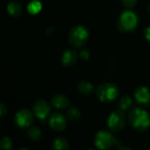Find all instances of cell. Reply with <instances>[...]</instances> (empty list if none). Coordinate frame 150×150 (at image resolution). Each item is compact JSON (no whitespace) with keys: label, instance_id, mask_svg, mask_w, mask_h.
Listing matches in <instances>:
<instances>
[{"label":"cell","instance_id":"obj_22","mask_svg":"<svg viewBox=\"0 0 150 150\" xmlns=\"http://www.w3.org/2000/svg\"><path fill=\"white\" fill-rule=\"evenodd\" d=\"M79 56L83 59V60H88L89 57H90V52L88 49H83L81 52H80V54Z\"/></svg>","mask_w":150,"mask_h":150},{"label":"cell","instance_id":"obj_10","mask_svg":"<svg viewBox=\"0 0 150 150\" xmlns=\"http://www.w3.org/2000/svg\"><path fill=\"white\" fill-rule=\"evenodd\" d=\"M49 126L55 132H62L67 126L66 118L59 112L53 113L49 118Z\"/></svg>","mask_w":150,"mask_h":150},{"label":"cell","instance_id":"obj_12","mask_svg":"<svg viewBox=\"0 0 150 150\" xmlns=\"http://www.w3.org/2000/svg\"><path fill=\"white\" fill-rule=\"evenodd\" d=\"M62 63L66 67H70L77 61V54L74 49H67L62 54Z\"/></svg>","mask_w":150,"mask_h":150},{"label":"cell","instance_id":"obj_19","mask_svg":"<svg viewBox=\"0 0 150 150\" xmlns=\"http://www.w3.org/2000/svg\"><path fill=\"white\" fill-rule=\"evenodd\" d=\"M41 134H42L41 130H40L38 127H31V128L28 130V132H27L28 137H29L32 141H34V142L40 140V139L41 138Z\"/></svg>","mask_w":150,"mask_h":150},{"label":"cell","instance_id":"obj_3","mask_svg":"<svg viewBox=\"0 0 150 150\" xmlns=\"http://www.w3.org/2000/svg\"><path fill=\"white\" fill-rule=\"evenodd\" d=\"M139 23V18L137 14L130 10L123 11L117 22V25L121 32H131L136 28Z\"/></svg>","mask_w":150,"mask_h":150},{"label":"cell","instance_id":"obj_1","mask_svg":"<svg viewBox=\"0 0 150 150\" xmlns=\"http://www.w3.org/2000/svg\"><path fill=\"white\" fill-rule=\"evenodd\" d=\"M130 126L139 132H145L150 127L149 113L141 107L133 108L127 117Z\"/></svg>","mask_w":150,"mask_h":150},{"label":"cell","instance_id":"obj_5","mask_svg":"<svg viewBox=\"0 0 150 150\" xmlns=\"http://www.w3.org/2000/svg\"><path fill=\"white\" fill-rule=\"evenodd\" d=\"M127 123V118L123 111H115L107 119V127L112 132L121 131Z\"/></svg>","mask_w":150,"mask_h":150},{"label":"cell","instance_id":"obj_13","mask_svg":"<svg viewBox=\"0 0 150 150\" xmlns=\"http://www.w3.org/2000/svg\"><path fill=\"white\" fill-rule=\"evenodd\" d=\"M77 91L82 95L88 96V95H91L93 92L94 87H93V84L91 83H90L89 81H87V80H81L77 83Z\"/></svg>","mask_w":150,"mask_h":150},{"label":"cell","instance_id":"obj_18","mask_svg":"<svg viewBox=\"0 0 150 150\" xmlns=\"http://www.w3.org/2000/svg\"><path fill=\"white\" fill-rule=\"evenodd\" d=\"M42 8V4L39 0H33L27 5V11L31 14H37L40 11Z\"/></svg>","mask_w":150,"mask_h":150},{"label":"cell","instance_id":"obj_4","mask_svg":"<svg viewBox=\"0 0 150 150\" xmlns=\"http://www.w3.org/2000/svg\"><path fill=\"white\" fill-rule=\"evenodd\" d=\"M120 94L118 86L112 83H101L97 89V97L102 102H112L115 100Z\"/></svg>","mask_w":150,"mask_h":150},{"label":"cell","instance_id":"obj_20","mask_svg":"<svg viewBox=\"0 0 150 150\" xmlns=\"http://www.w3.org/2000/svg\"><path fill=\"white\" fill-rule=\"evenodd\" d=\"M1 149L4 150H9L12 148V141L9 137H4L0 142Z\"/></svg>","mask_w":150,"mask_h":150},{"label":"cell","instance_id":"obj_21","mask_svg":"<svg viewBox=\"0 0 150 150\" xmlns=\"http://www.w3.org/2000/svg\"><path fill=\"white\" fill-rule=\"evenodd\" d=\"M123 5L127 8H133L136 5L137 0H121Z\"/></svg>","mask_w":150,"mask_h":150},{"label":"cell","instance_id":"obj_6","mask_svg":"<svg viewBox=\"0 0 150 150\" xmlns=\"http://www.w3.org/2000/svg\"><path fill=\"white\" fill-rule=\"evenodd\" d=\"M115 138L111 132L107 130L98 131L94 138L95 146L99 149H108L115 145Z\"/></svg>","mask_w":150,"mask_h":150},{"label":"cell","instance_id":"obj_8","mask_svg":"<svg viewBox=\"0 0 150 150\" xmlns=\"http://www.w3.org/2000/svg\"><path fill=\"white\" fill-rule=\"evenodd\" d=\"M33 113L37 119L40 120H45L50 113L49 103L44 99L37 100L33 105Z\"/></svg>","mask_w":150,"mask_h":150},{"label":"cell","instance_id":"obj_2","mask_svg":"<svg viewBox=\"0 0 150 150\" xmlns=\"http://www.w3.org/2000/svg\"><path fill=\"white\" fill-rule=\"evenodd\" d=\"M89 39L88 29L81 25L73 26L68 34V40L71 46L74 47H83Z\"/></svg>","mask_w":150,"mask_h":150},{"label":"cell","instance_id":"obj_11","mask_svg":"<svg viewBox=\"0 0 150 150\" xmlns=\"http://www.w3.org/2000/svg\"><path fill=\"white\" fill-rule=\"evenodd\" d=\"M51 105L58 110H63L69 107V99L68 98L67 96L62 93L54 94L50 101Z\"/></svg>","mask_w":150,"mask_h":150},{"label":"cell","instance_id":"obj_9","mask_svg":"<svg viewBox=\"0 0 150 150\" xmlns=\"http://www.w3.org/2000/svg\"><path fill=\"white\" fill-rule=\"evenodd\" d=\"M134 98L142 106H150V89L146 86H139L134 91Z\"/></svg>","mask_w":150,"mask_h":150},{"label":"cell","instance_id":"obj_17","mask_svg":"<svg viewBox=\"0 0 150 150\" xmlns=\"http://www.w3.org/2000/svg\"><path fill=\"white\" fill-rule=\"evenodd\" d=\"M67 118L72 121H76L77 120L80 116H81V112L79 111V109L76 106H70L68 108L67 112H66Z\"/></svg>","mask_w":150,"mask_h":150},{"label":"cell","instance_id":"obj_15","mask_svg":"<svg viewBox=\"0 0 150 150\" xmlns=\"http://www.w3.org/2000/svg\"><path fill=\"white\" fill-rule=\"evenodd\" d=\"M7 11L10 15L13 17H18L22 12L21 4L18 2H11L7 5Z\"/></svg>","mask_w":150,"mask_h":150},{"label":"cell","instance_id":"obj_16","mask_svg":"<svg viewBox=\"0 0 150 150\" xmlns=\"http://www.w3.org/2000/svg\"><path fill=\"white\" fill-rule=\"evenodd\" d=\"M53 149L57 150H65L69 149V144L64 137H58L53 142Z\"/></svg>","mask_w":150,"mask_h":150},{"label":"cell","instance_id":"obj_14","mask_svg":"<svg viewBox=\"0 0 150 150\" xmlns=\"http://www.w3.org/2000/svg\"><path fill=\"white\" fill-rule=\"evenodd\" d=\"M133 105H134V102H133V99L131 98V97L126 95L120 98V100L118 102V108H119V110L125 112V111L130 110L133 107Z\"/></svg>","mask_w":150,"mask_h":150},{"label":"cell","instance_id":"obj_25","mask_svg":"<svg viewBox=\"0 0 150 150\" xmlns=\"http://www.w3.org/2000/svg\"><path fill=\"white\" fill-rule=\"evenodd\" d=\"M149 12H150V2H149Z\"/></svg>","mask_w":150,"mask_h":150},{"label":"cell","instance_id":"obj_7","mask_svg":"<svg viewBox=\"0 0 150 150\" xmlns=\"http://www.w3.org/2000/svg\"><path fill=\"white\" fill-rule=\"evenodd\" d=\"M14 123L21 129L28 128L33 123V113L26 108H22L15 114Z\"/></svg>","mask_w":150,"mask_h":150},{"label":"cell","instance_id":"obj_24","mask_svg":"<svg viewBox=\"0 0 150 150\" xmlns=\"http://www.w3.org/2000/svg\"><path fill=\"white\" fill-rule=\"evenodd\" d=\"M145 38L148 41L150 42V26L147 27L145 30Z\"/></svg>","mask_w":150,"mask_h":150},{"label":"cell","instance_id":"obj_23","mask_svg":"<svg viewBox=\"0 0 150 150\" xmlns=\"http://www.w3.org/2000/svg\"><path fill=\"white\" fill-rule=\"evenodd\" d=\"M0 113H1V118H4L7 113V108L4 104L0 105Z\"/></svg>","mask_w":150,"mask_h":150}]
</instances>
